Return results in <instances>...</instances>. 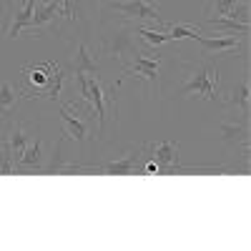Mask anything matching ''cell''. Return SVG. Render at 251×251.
<instances>
[{
	"label": "cell",
	"instance_id": "cell-1",
	"mask_svg": "<svg viewBox=\"0 0 251 251\" xmlns=\"http://www.w3.org/2000/svg\"><path fill=\"white\" fill-rule=\"evenodd\" d=\"M219 73L216 68L211 66V63H194L191 68H188L186 73V83L181 86V93H199L203 96L206 100H211V103H221V96H219Z\"/></svg>",
	"mask_w": 251,
	"mask_h": 251
},
{
	"label": "cell",
	"instance_id": "cell-2",
	"mask_svg": "<svg viewBox=\"0 0 251 251\" xmlns=\"http://www.w3.org/2000/svg\"><path fill=\"white\" fill-rule=\"evenodd\" d=\"M133 35L136 33H133L131 25H118V28L108 30L106 35H103V40H100V53L111 55V58H118L126 66V55H138Z\"/></svg>",
	"mask_w": 251,
	"mask_h": 251
},
{
	"label": "cell",
	"instance_id": "cell-3",
	"mask_svg": "<svg viewBox=\"0 0 251 251\" xmlns=\"http://www.w3.org/2000/svg\"><path fill=\"white\" fill-rule=\"evenodd\" d=\"M111 10L126 15L128 20H151V23H158L163 30H169L166 20L161 15V10L156 5H151L149 0H118V3H106Z\"/></svg>",
	"mask_w": 251,
	"mask_h": 251
},
{
	"label": "cell",
	"instance_id": "cell-4",
	"mask_svg": "<svg viewBox=\"0 0 251 251\" xmlns=\"http://www.w3.org/2000/svg\"><path fill=\"white\" fill-rule=\"evenodd\" d=\"M86 80H88V93H86V100H83V103H91V106H93V113L98 118V131L103 133V131H106V106H108V103H111V106L116 103V86L103 88L96 75H88Z\"/></svg>",
	"mask_w": 251,
	"mask_h": 251
},
{
	"label": "cell",
	"instance_id": "cell-5",
	"mask_svg": "<svg viewBox=\"0 0 251 251\" xmlns=\"http://www.w3.org/2000/svg\"><path fill=\"white\" fill-rule=\"evenodd\" d=\"M149 146L151 158L158 163V174H174L178 171L181 161V146L174 141H158V143H146Z\"/></svg>",
	"mask_w": 251,
	"mask_h": 251
},
{
	"label": "cell",
	"instance_id": "cell-6",
	"mask_svg": "<svg viewBox=\"0 0 251 251\" xmlns=\"http://www.w3.org/2000/svg\"><path fill=\"white\" fill-rule=\"evenodd\" d=\"M143 156H146V146L133 149L131 153H126L121 161H111V163H103V166H91V171L108 174V176H133V174H141Z\"/></svg>",
	"mask_w": 251,
	"mask_h": 251
},
{
	"label": "cell",
	"instance_id": "cell-7",
	"mask_svg": "<svg viewBox=\"0 0 251 251\" xmlns=\"http://www.w3.org/2000/svg\"><path fill=\"white\" fill-rule=\"evenodd\" d=\"M208 18H234L241 23H249V0H208L206 5Z\"/></svg>",
	"mask_w": 251,
	"mask_h": 251
},
{
	"label": "cell",
	"instance_id": "cell-8",
	"mask_svg": "<svg viewBox=\"0 0 251 251\" xmlns=\"http://www.w3.org/2000/svg\"><path fill=\"white\" fill-rule=\"evenodd\" d=\"M158 66H161V55L149 58V55H138L131 66H123L126 75H133L138 80H146L151 88L158 86Z\"/></svg>",
	"mask_w": 251,
	"mask_h": 251
},
{
	"label": "cell",
	"instance_id": "cell-9",
	"mask_svg": "<svg viewBox=\"0 0 251 251\" xmlns=\"http://www.w3.org/2000/svg\"><path fill=\"white\" fill-rule=\"evenodd\" d=\"M60 5H63V0H50L48 5L35 3L33 18H30V23L25 25V30H28V33H33V35H43V30L53 23L55 15L60 13Z\"/></svg>",
	"mask_w": 251,
	"mask_h": 251
},
{
	"label": "cell",
	"instance_id": "cell-10",
	"mask_svg": "<svg viewBox=\"0 0 251 251\" xmlns=\"http://www.w3.org/2000/svg\"><path fill=\"white\" fill-rule=\"evenodd\" d=\"M196 43L203 46L206 53H236L241 48V38L236 35H216V38H208V35H196L194 38Z\"/></svg>",
	"mask_w": 251,
	"mask_h": 251
},
{
	"label": "cell",
	"instance_id": "cell-11",
	"mask_svg": "<svg viewBox=\"0 0 251 251\" xmlns=\"http://www.w3.org/2000/svg\"><path fill=\"white\" fill-rule=\"evenodd\" d=\"M35 3L38 0H23L20 3V8H15L8 18H10V23L5 28V35L8 38H18L20 30H25V25L30 23V18H33V10H35Z\"/></svg>",
	"mask_w": 251,
	"mask_h": 251
},
{
	"label": "cell",
	"instance_id": "cell-12",
	"mask_svg": "<svg viewBox=\"0 0 251 251\" xmlns=\"http://www.w3.org/2000/svg\"><path fill=\"white\" fill-rule=\"evenodd\" d=\"M58 111H60L63 126H66V136H71L73 141H86V138H88V126H86V121L78 118V116L71 111V106H63V103H60Z\"/></svg>",
	"mask_w": 251,
	"mask_h": 251
},
{
	"label": "cell",
	"instance_id": "cell-13",
	"mask_svg": "<svg viewBox=\"0 0 251 251\" xmlns=\"http://www.w3.org/2000/svg\"><path fill=\"white\" fill-rule=\"evenodd\" d=\"M206 28H214V30H219V33H226V35H236V33H241V35H249V23H241V20H234V18H224V15H219V18H206V23H203Z\"/></svg>",
	"mask_w": 251,
	"mask_h": 251
},
{
	"label": "cell",
	"instance_id": "cell-14",
	"mask_svg": "<svg viewBox=\"0 0 251 251\" xmlns=\"http://www.w3.org/2000/svg\"><path fill=\"white\" fill-rule=\"evenodd\" d=\"M249 98H251V86H249V80L244 78L239 86H234V91L228 93V98H226V106H231V108H236L246 121H249Z\"/></svg>",
	"mask_w": 251,
	"mask_h": 251
},
{
	"label": "cell",
	"instance_id": "cell-15",
	"mask_svg": "<svg viewBox=\"0 0 251 251\" xmlns=\"http://www.w3.org/2000/svg\"><path fill=\"white\" fill-rule=\"evenodd\" d=\"M23 98L20 96V88H15L10 80H3L0 78V116H10L13 111H15V106H18V100Z\"/></svg>",
	"mask_w": 251,
	"mask_h": 251
},
{
	"label": "cell",
	"instance_id": "cell-16",
	"mask_svg": "<svg viewBox=\"0 0 251 251\" xmlns=\"http://www.w3.org/2000/svg\"><path fill=\"white\" fill-rule=\"evenodd\" d=\"M5 141H8V146H10V153H13V161H15V171H18V158L23 156L25 146H28V131L23 128V123L15 121V126L10 128V133H8Z\"/></svg>",
	"mask_w": 251,
	"mask_h": 251
},
{
	"label": "cell",
	"instance_id": "cell-17",
	"mask_svg": "<svg viewBox=\"0 0 251 251\" xmlns=\"http://www.w3.org/2000/svg\"><path fill=\"white\" fill-rule=\"evenodd\" d=\"M133 33L141 38V43L149 46V48H161V46H166V43L174 40L169 30H151V28H143V25H136Z\"/></svg>",
	"mask_w": 251,
	"mask_h": 251
},
{
	"label": "cell",
	"instance_id": "cell-18",
	"mask_svg": "<svg viewBox=\"0 0 251 251\" xmlns=\"http://www.w3.org/2000/svg\"><path fill=\"white\" fill-rule=\"evenodd\" d=\"M71 71L73 75H80V73H96V58L88 53L86 46H78L75 53H73V60H71Z\"/></svg>",
	"mask_w": 251,
	"mask_h": 251
},
{
	"label": "cell",
	"instance_id": "cell-19",
	"mask_svg": "<svg viewBox=\"0 0 251 251\" xmlns=\"http://www.w3.org/2000/svg\"><path fill=\"white\" fill-rule=\"evenodd\" d=\"M40 161H43V141L38 138L33 146H25L23 156L18 158V171H23V169H40Z\"/></svg>",
	"mask_w": 251,
	"mask_h": 251
},
{
	"label": "cell",
	"instance_id": "cell-20",
	"mask_svg": "<svg viewBox=\"0 0 251 251\" xmlns=\"http://www.w3.org/2000/svg\"><path fill=\"white\" fill-rule=\"evenodd\" d=\"M219 133L224 136V141L234 143V146H239V143L246 146L249 143V126H246V121L244 123H221Z\"/></svg>",
	"mask_w": 251,
	"mask_h": 251
},
{
	"label": "cell",
	"instance_id": "cell-21",
	"mask_svg": "<svg viewBox=\"0 0 251 251\" xmlns=\"http://www.w3.org/2000/svg\"><path fill=\"white\" fill-rule=\"evenodd\" d=\"M0 174H15V161L8 141H3V146H0Z\"/></svg>",
	"mask_w": 251,
	"mask_h": 251
}]
</instances>
